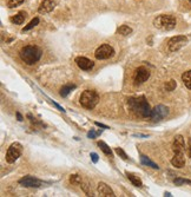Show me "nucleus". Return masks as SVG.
Returning <instances> with one entry per match:
<instances>
[{"label": "nucleus", "mask_w": 191, "mask_h": 197, "mask_svg": "<svg viewBox=\"0 0 191 197\" xmlns=\"http://www.w3.org/2000/svg\"><path fill=\"white\" fill-rule=\"evenodd\" d=\"M41 55H42L41 48L36 45H26L19 52L20 59L24 63H26L27 65H32V64L37 63L41 58Z\"/></svg>", "instance_id": "2"}, {"label": "nucleus", "mask_w": 191, "mask_h": 197, "mask_svg": "<svg viewBox=\"0 0 191 197\" xmlns=\"http://www.w3.org/2000/svg\"><path fill=\"white\" fill-rule=\"evenodd\" d=\"M17 117H18V120H20V122L23 120V116H21L19 112H17Z\"/></svg>", "instance_id": "35"}, {"label": "nucleus", "mask_w": 191, "mask_h": 197, "mask_svg": "<svg viewBox=\"0 0 191 197\" xmlns=\"http://www.w3.org/2000/svg\"><path fill=\"white\" fill-rule=\"evenodd\" d=\"M190 1H191V0H190Z\"/></svg>", "instance_id": "37"}, {"label": "nucleus", "mask_w": 191, "mask_h": 197, "mask_svg": "<svg viewBox=\"0 0 191 197\" xmlns=\"http://www.w3.org/2000/svg\"><path fill=\"white\" fill-rule=\"evenodd\" d=\"M95 124H96V125H97V127H103V129H110V127H108V125H104V124H102V123H99V122H96Z\"/></svg>", "instance_id": "33"}, {"label": "nucleus", "mask_w": 191, "mask_h": 197, "mask_svg": "<svg viewBox=\"0 0 191 197\" xmlns=\"http://www.w3.org/2000/svg\"><path fill=\"white\" fill-rule=\"evenodd\" d=\"M174 183L176 184V185L191 184V180H186V178H180V177H178V178H175V180H174Z\"/></svg>", "instance_id": "26"}, {"label": "nucleus", "mask_w": 191, "mask_h": 197, "mask_svg": "<svg viewBox=\"0 0 191 197\" xmlns=\"http://www.w3.org/2000/svg\"><path fill=\"white\" fill-rule=\"evenodd\" d=\"M74 89H76V85L74 84H68V85L63 86V87L60 89V96H61V97H66V96H68V93H70L71 91H73Z\"/></svg>", "instance_id": "20"}, {"label": "nucleus", "mask_w": 191, "mask_h": 197, "mask_svg": "<svg viewBox=\"0 0 191 197\" xmlns=\"http://www.w3.org/2000/svg\"><path fill=\"white\" fill-rule=\"evenodd\" d=\"M176 18L169 14H162L153 19V26L162 31H171L176 27Z\"/></svg>", "instance_id": "3"}, {"label": "nucleus", "mask_w": 191, "mask_h": 197, "mask_svg": "<svg viewBox=\"0 0 191 197\" xmlns=\"http://www.w3.org/2000/svg\"><path fill=\"white\" fill-rule=\"evenodd\" d=\"M176 86H177L176 82H175L174 79H171L170 82H168V83L165 84V89H166V91H174V90L176 89Z\"/></svg>", "instance_id": "27"}, {"label": "nucleus", "mask_w": 191, "mask_h": 197, "mask_svg": "<svg viewBox=\"0 0 191 197\" xmlns=\"http://www.w3.org/2000/svg\"><path fill=\"white\" fill-rule=\"evenodd\" d=\"M150 77V72L148 69H145L144 66H140L136 70V73H135V84L139 85L145 83Z\"/></svg>", "instance_id": "9"}, {"label": "nucleus", "mask_w": 191, "mask_h": 197, "mask_svg": "<svg viewBox=\"0 0 191 197\" xmlns=\"http://www.w3.org/2000/svg\"><path fill=\"white\" fill-rule=\"evenodd\" d=\"M90 157H91V159H92V162H93V163H97V162H98V159H99V157H98V155H97L96 152H91Z\"/></svg>", "instance_id": "31"}, {"label": "nucleus", "mask_w": 191, "mask_h": 197, "mask_svg": "<svg viewBox=\"0 0 191 197\" xmlns=\"http://www.w3.org/2000/svg\"><path fill=\"white\" fill-rule=\"evenodd\" d=\"M164 196H172V195H171V194H170V192H165V194H164Z\"/></svg>", "instance_id": "36"}, {"label": "nucleus", "mask_w": 191, "mask_h": 197, "mask_svg": "<svg viewBox=\"0 0 191 197\" xmlns=\"http://www.w3.org/2000/svg\"><path fill=\"white\" fill-rule=\"evenodd\" d=\"M168 114H169V109L165 105H157L151 111L150 119L153 123H158V122L163 120Z\"/></svg>", "instance_id": "6"}, {"label": "nucleus", "mask_w": 191, "mask_h": 197, "mask_svg": "<svg viewBox=\"0 0 191 197\" xmlns=\"http://www.w3.org/2000/svg\"><path fill=\"white\" fill-rule=\"evenodd\" d=\"M68 181H70V183L72 184V185H80V184H82V177H80L79 175L73 174V175L70 176Z\"/></svg>", "instance_id": "22"}, {"label": "nucleus", "mask_w": 191, "mask_h": 197, "mask_svg": "<svg viewBox=\"0 0 191 197\" xmlns=\"http://www.w3.org/2000/svg\"><path fill=\"white\" fill-rule=\"evenodd\" d=\"M182 80H183L184 85H185L189 90H191V70L186 71V72H184V73L182 74Z\"/></svg>", "instance_id": "19"}, {"label": "nucleus", "mask_w": 191, "mask_h": 197, "mask_svg": "<svg viewBox=\"0 0 191 197\" xmlns=\"http://www.w3.org/2000/svg\"><path fill=\"white\" fill-rule=\"evenodd\" d=\"M24 1H25V0H6V4H7V6H8L10 8H14V7L21 5Z\"/></svg>", "instance_id": "25"}, {"label": "nucleus", "mask_w": 191, "mask_h": 197, "mask_svg": "<svg viewBox=\"0 0 191 197\" xmlns=\"http://www.w3.org/2000/svg\"><path fill=\"white\" fill-rule=\"evenodd\" d=\"M55 4L53 2V0H42L38 8V12L41 14H45V13H50L55 10Z\"/></svg>", "instance_id": "12"}, {"label": "nucleus", "mask_w": 191, "mask_h": 197, "mask_svg": "<svg viewBox=\"0 0 191 197\" xmlns=\"http://www.w3.org/2000/svg\"><path fill=\"white\" fill-rule=\"evenodd\" d=\"M117 32L121 33V34H123V36H129V34L132 33V28L130 27V26H127V25H122L121 27L117 30Z\"/></svg>", "instance_id": "23"}, {"label": "nucleus", "mask_w": 191, "mask_h": 197, "mask_svg": "<svg viewBox=\"0 0 191 197\" xmlns=\"http://www.w3.org/2000/svg\"><path fill=\"white\" fill-rule=\"evenodd\" d=\"M76 64L79 69H82L84 71H89L91 70L93 66H95V63L85 57H77L76 58Z\"/></svg>", "instance_id": "11"}, {"label": "nucleus", "mask_w": 191, "mask_h": 197, "mask_svg": "<svg viewBox=\"0 0 191 197\" xmlns=\"http://www.w3.org/2000/svg\"><path fill=\"white\" fill-rule=\"evenodd\" d=\"M140 162H142V164H144V165H148V167H150L152 169H159V167H158V164H156L153 161H151L149 157H146V156L142 155L140 156Z\"/></svg>", "instance_id": "18"}, {"label": "nucleus", "mask_w": 191, "mask_h": 197, "mask_svg": "<svg viewBox=\"0 0 191 197\" xmlns=\"http://www.w3.org/2000/svg\"><path fill=\"white\" fill-rule=\"evenodd\" d=\"M98 146L100 148V150L105 154V155H108V156H112V151H111V149L109 148V145L105 143V142H103V141H99L98 142Z\"/></svg>", "instance_id": "21"}, {"label": "nucleus", "mask_w": 191, "mask_h": 197, "mask_svg": "<svg viewBox=\"0 0 191 197\" xmlns=\"http://www.w3.org/2000/svg\"><path fill=\"white\" fill-rule=\"evenodd\" d=\"M38 24H39V18H34V19H32V20L28 23L27 25L23 28V32H25V31H28V30L33 28L34 26H37Z\"/></svg>", "instance_id": "24"}, {"label": "nucleus", "mask_w": 191, "mask_h": 197, "mask_svg": "<svg viewBox=\"0 0 191 197\" xmlns=\"http://www.w3.org/2000/svg\"><path fill=\"white\" fill-rule=\"evenodd\" d=\"M21 154H23V145L18 142L12 143L10 145V148L7 149V152H6V162L12 164L20 157Z\"/></svg>", "instance_id": "5"}, {"label": "nucleus", "mask_w": 191, "mask_h": 197, "mask_svg": "<svg viewBox=\"0 0 191 197\" xmlns=\"http://www.w3.org/2000/svg\"><path fill=\"white\" fill-rule=\"evenodd\" d=\"M127 105L130 110L140 118H149L151 114V108L144 96L140 97H133L127 100Z\"/></svg>", "instance_id": "1"}, {"label": "nucleus", "mask_w": 191, "mask_h": 197, "mask_svg": "<svg viewBox=\"0 0 191 197\" xmlns=\"http://www.w3.org/2000/svg\"><path fill=\"white\" fill-rule=\"evenodd\" d=\"M188 154H189V157H191V138L188 139Z\"/></svg>", "instance_id": "32"}, {"label": "nucleus", "mask_w": 191, "mask_h": 197, "mask_svg": "<svg viewBox=\"0 0 191 197\" xmlns=\"http://www.w3.org/2000/svg\"><path fill=\"white\" fill-rule=\"evenodd\" d=\"M125 175H126V177H127V178L131 181V183L133 184V185H136V186H138V188L143 186V182H142V180H140L138 176H136L135 174L126 171V172H125Z\"/></svg>", "instance_id": "17"}, {"label": "nucleus", "mask_w": 191, "mask_h": 197, "mask_svg": "<svg viewBox=\"0 0 191 197\" xmlns=\"http://www.w3.org/2000/svg\"><path fill=\"white\" fill-rule=\"evenodd\" d=\"M116 152H117V155L119 156V157H122V159H124V161H127L129 159L127 155L125 154V151H124L122 148H116Z\"/></svg>", "instance_id": "28"}, {"label": "nucleus", "mask_w": 191, "mask_h": 197, "mask_svg": "<svg viewBox=\"0 0 191 197\" xmlns=\"http://www.w3.org/2000/svg\"><path fill=\"white\" fill-rule=\"evenodd\" d=\"M82 188H83V190L85 191V194H86L87 196H93L92 190H90V189H89V185H87V184H82Z\"/></svg>", "instance_id": "29"}, {"label": "nucleus", "mask_w": 191, "mask_h": 197, "mask_svg": "<svg viewBox=\"0 0 191 197\" xmlns=\"http://www.w3.org/2000/svg\"><path fill=\"white\" fill-rule=\"evenodd\" d=\"M188 42V38L185 36H176V37H172L170 40H169V50L171 52H176L179 48H182L185 44Z\"/></svg>", "instance_id": "8"}, {"label": "nucleus", "mask_w": 191, "mask_h": 197, "mask_svg": "<svg viewBox=\"0 0 191 197\" xmlns=\"http://www.w3.org/2000/svg\"><path fill=\"white\" fill-rule=\"evenodd\" d=\"M80 104L85 109L92 110L99 102V96L93 90H85L80 96Z\"/></svg>", "instance_id": "4"}, {"label": "nucleus", "mask_w": 191, "mask_h": 197, "mask_svg": "<svg viewBox=\"0 0 191 197\" xmlns=\"http://www.w3.org/2000/svg\"><path fill=\"white\" fill-rule=\"evenodd\" d=\"M98 135H100V132H96L93 130H91V131L87 132V137H89V138H96Z\"/></svg>", "instance_id": "30"}, {"label": "nucleus", "mask_w": 191, "mask_h": 197, "mask_svg": "<svg viewBox=\"0 0 191 197\" xmlns=\"http://www.w3.org/2000/svg\"><path fill=\"white\" fill-rule=\"evenodd\" d=\"M19 184L23 186H26V188H39L42 184V182L40 180L33 177V176L27 175V176H24L23 178L19 180Z\"/></svg>", "instance_id": "10"}, {"label": "nucleus", "mask_w": 191, "mask_h": 197, "mask_svg": "<svg viewBox=\"0 0 191 197\" xmlns=\"http://www.w3.org/2000/svg\"><path fill=\"white\" fill-rule=\"evenodd\" d=\"M26 17H27V13H26L25 11H20V12H18L15 15L11 17V18H10V20H11V23H13V24L21 25V24L25 21Z\"/></svg>", "instance_id": "16"}, {"label": "nucleus", "mask_w": 191, "mask_h": 197, "mask_svg": "<svg viewBox=\"0 0 191 197\" xmlns=\"http://www.w3.org/2000/svg\"><path fill=\"white\" fill-rule=\"evenodd\" d=\"M184 148H185V144H184V138L183 136L177 135L174 139V144H172V150L174 152H183L184 151Z\"/></svg>", "instance_id": "14"}, {"label": "nucleus", "mask_w": 191, "mask_h": 197, "mask_svg": "<svg viewBox=\"0 0 191 197\" xmlns=\"http://www.w3.org/2000/svg\"><path fill=\"white\" fill-rule=\"evenodd\" d=\"M95 56L99 60H104V59H109L111 57L114 56V50L112 46H110L108 44H103L100 45L95 52Z\"/></svg>", "instance_id": "7"}, {"label": "nucleus", "mask_w": 191, "mask_h": 197, "mask_svg": "<svg viewBox=\"0 0 191 197\" xmlns=\"http://www.w3.org/2000/svg\"><path fill=\"white\" fill-rule=\"evenodd\" d=\"M171 164L175 167V168H183L185 165V157H184V154L183 152H176L175 156L172 157L171 159Z\"/></svg>", "instance_id": "15"}, {"label": "nucleus", "mask_w": 191, "mask_h": 197, "mask_svg": "<svg viewBox=\"0 0 191 197\" xmlns=\"http://www.w3.org/2000/svg\"><path fill=\"white\" fill-rule=\"evenodd\" d=\"M132 136H133V137H143V138H146V137H148L146 135H143V133H133Z\"/></svg>", "instance_id": "34"}, {"label": "nucleus", "mask_w": 191, "mask_h": 197, "mask_svg": "<svg viewBox=\"0 0 191 197\" xmlns=\"http://www.w3.org/2000/svg\"><path fill=\"white\" fill-rule=\"evenodd\" d=\"M97 190H98V192H99L100 196H104V197H114L116 196L114 192L112 191V189H111L106 183H104V182H100V183L98 184Z\"/></svg>", "instance_id": "13"}]
</instances>
